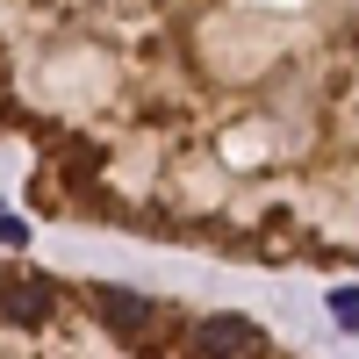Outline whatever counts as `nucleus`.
Instances as JSON below:
<instances>
[{
    "mask_svg": "<svg viewBox=\"0 0 359 359\" xmlns=\"http://www.w3.org/2000/svg\"><path fill=\"white\" fill-rule=\"evenodd\" d=\"M0 316L22 323V331H36V323L57 316V287L43 273H15V280H0Z\"/></svg>",
    "mask_w": 359,
    "mask_h": 359,
    "instance_id": "obj_1",
    "label": "nucleus"
},
{
    "mask_svg": "<svg viewBox=\"0 0 359 359\" xmlns=\"http://www.w3.org/2000/svg\"><path fill=\"white\" fill-rule=\"evenodd\" d=\"M94 316L108 323L115 338H144L158 323V302H151V294H130V287H101L94 294Z\"/></svg>",
    "mask_w": 359,
    "mask_h": 359,
    "instance_id": "obj_2",
    "label": "nucleus"
},
{
    "mask_svg": "<svg viewBox=\"0 0 359 359\" xmlns=\"http://www.w3.org/2000/svg\"><path fill=\"white\" fill-rule=\"evenodd\" d=\"M194 352L201 359H252L259 352V331L245 316H201L194 323Z\"/></svg>",
    "mask_w": 359,
    "mask_h": 359,
    "instance_id": "obj_3",
    "label": "nucleus"
},
{
    "mask_svg": "<svg viewBox=\"0 0 359 359\" xmlns=\"http://www.w3.org/2000/svg\"><path fill=\"white\" fill-rule=\"evenodd\" d=\"M331 316L345 323V331H359V287H338L331 294Z\"/></svg>",
    "mask_w": 359,
    "mask_h": 359,
    "instance_id": "obj_4",
    "label": "nucleus"
},
{
    "mask_svg": "<svg viewBox=\"0 0 359 359\" xmlns=\"http://www.w3.org/2000/svg\"><path fill=\"white\" fill-rule=\"evenodd\" d=\"M22 237H29V223H22V216H0V245H8V252H15V245H22Z\"/></svg>",
    "mask_w": 359,
    "mask_h": 359,
    "instance_id": "obj_5",
    "label": "nucleus"
},
{
    "mask_svg": "<svg viewBox=\"0 0 359 359\" xmlns=\"http://www.w3.org/2000/svg\"><path fill=\"white\" fill-rule=\"evenodd\" d=\"M0 79H8V50H0Z\"/></svg>",
    "mask_w": 359,
    "mask_h": 359,
    "instance_id": "obj_6",
    "label": "nucleus"
}]
</instances>
